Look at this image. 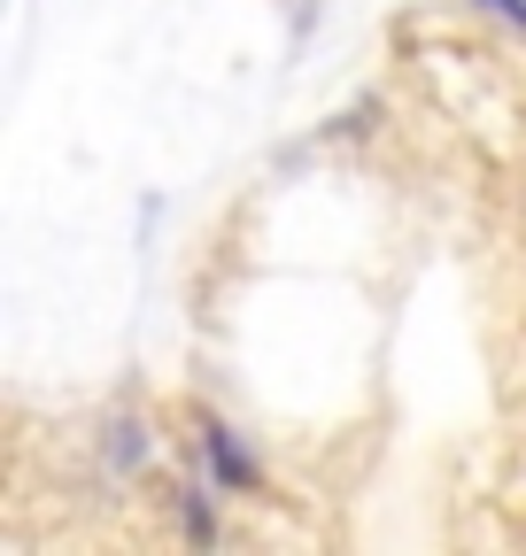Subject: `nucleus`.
Masks as SVG:
<instances>
[{
    "instance_id": "obj_1",
    "label": "nucleus",
    "mask_w": 526,
    "mask_h": 556,
    "mask_svg": "<svg viewBox=\"0 0 526 556\" xmlns=\"http://www.w3.org/2000/svg\"><path fill=\"white\" fill-rule=\"evenodd\" d=\"M193 441H202V464H210V479L217 486H233V495H255L263 486V464H255V448L225 426V417H210V409H193Z\"/></svg>"
},
{
    "instance_id": "obj_2",
    "label": "nucleus",
    "mask_w": 526,
    "mask_h": 556,
    "mask_svg": "<svg viewBox=\"0 0 526 556\" xmlns=\"http://www.w3.org/2000/svg\"><path fill=\"white\" fill-rule=\"evenodd\" d=\"M148 456H155L148 417H140V409H116L109 426H101V464H109V479H140V471H148Z\"/></svg>"
},
{
    "instance_id": "obj_3",
    "label": "nucleus",
    "mask_w": 526,
    "mask_h": 556,
    "mask_svg": "<svg viewBox=\"0 0 526 556\" xmlns=\"http://www.w3.org/2000/svg\"><path fill=\"white\" fill-rule=\"evenodd\" d=\"M171 518H178V533H186V541H202V548L217 541V510H210V495H202L193 479H178V486H171Z\"/></svg>"
},
{
    "instance_id": "obj_4",
    "label": "nucleus",
    "mask_w": 526,
    "mask_h": 556,
    "mask_svg": "<svg viewBox=\"0 0 526 556\" xmlns=\"http://www.w3.org/2000/svg\"><path fill=\"white\" fill-rule=\"evenodd\" d=\"M473 9H488V16H503V24L526 31V0H473Z\"/></svg>"
}]
</instances>
